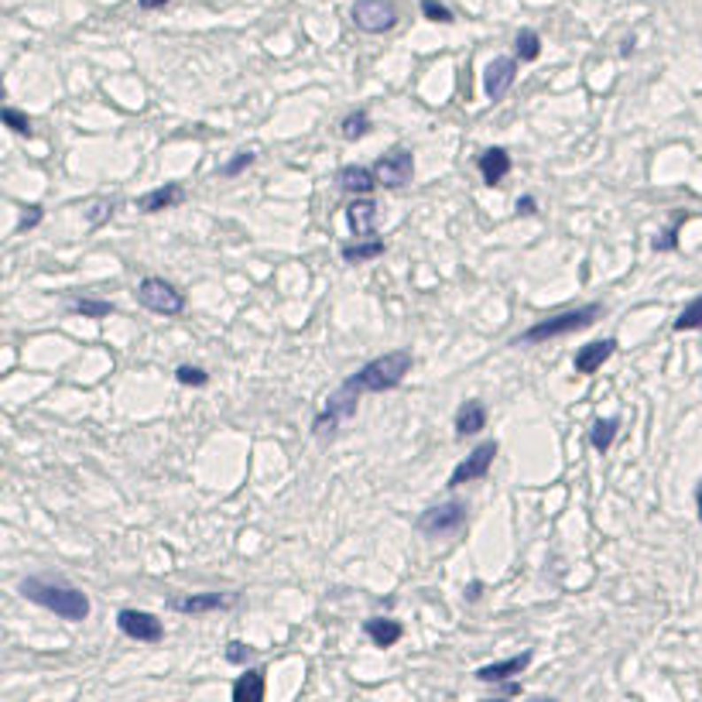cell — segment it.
Wrapping results in <instances>:
<instances>
[{"mask_svg":"<svg viewBox=\"0 0 702 702\" xmlns=\"http://www.w3.org/2000/svg\"><path fill=\"white\" fill-rule=\"evenodd\" d=\"M412 350H390L384 357H374L370 364H364L353 377H346L326 401L322 415L312 421L315 436H333L346 418L357 415V401L360 394H381V390H394L408 374H412Z\"/></svg>","mask_w":702,"mask_h":702,"instance_id":"cell-1","label":"cell"},{"mask_svg":"<svg viewBox=\"0 0 702 702\" xmlns=\"http://www.w3.org/2000/svg\"><path fill=\"white\" fill-rule=\"evenodd\" d=\"M21 597L31 599V603H38V606H45V610H52L55 617H62V621H86L89 617V597L76 590V586H69V582H62V579H45V575H27L21 579Z\"/></svg>","mask_w":702,"mask_h":702,"instance_id":"cell-2","label":"cell"},{"mask_svg":"<svg viewBox=\"0 0 702 702\" xmlns=\"http://www.w3.org/2000/svg\"><path fill=\"white\" fill-rule=\"evenodd\" d=\"M599 315H603V305H599V302L582 305V309H569V312H559V315H552V319L535 322L531 329H524L521 336H514L511 346H538V343H548V339L569 336V333H579V329L593 326Z\"/></svg>","mask_w":702,"mask_h":702,"instance_id":"cell-3","label":"cell"},{"mask_svg":"<svg viewBox=\"0 0 702 702\" xmlns=\"http://www.w3.org/2000/svg\"><path fill=\"white\" fill-rule=\"evenodd\" d=\"M137 302L148 309V312H158V315H182L185 312V295L179 288L172 285V282H165V278H141V285H137Z\"/></svg>","mask_w":702,"mask_h":702,"instance_id":"cell-4","label":"cell"},{"mask_svg":"<svg viewBox=\"0 0 702 702\" xmlns=\"http://www.w3.org/2000/svg\"><path fill=\"white\" fill-rule=\"evenodd\" d=\"M353 25L366 35H384L397 25V4L394 0H353Z\"/></svg>","mask_w":702,"mask_h":702,"instance_id":"cell-5","label":"cell"},{"mask_svg":"<svg viewBox=\"0 0 702 702\" xmlns=\"http://www.w3.org/2000/svg\"><path fill=\"white\" fill-rule=\"evenodd\" d=\"M467 524V504L463 500H445L439 507H428L421 518H418V531L428 535V538H439V535H452Z\"/></svg>","mask_w":702,"mask_h":702,"instance_id":"cell-6","label":"cell"},{"mask_svg":"<svg viewBox=\"0 0 702 702\" xmlns=\"http://www.w3.org/2000/svg\"><path fill=\"white\" fill-rule=\"evenodd\" d=\"M374 172H377V179H381L384 189H405L415 179V155L408 148H394V151L377 158Z\"/></svg>","mask_w":702,"mask_h":702,"instance_id":"cell-7","label":"cell"},{"mask_svg":"<svg viewBox=\"0 0 702 702\" xmlns=\"http://www.w3.org/2000/svg\"><path fill=\"white\" fill-rule=\"evenodd\" d=\"M494 456H497V443L490 439V443H480L473 452H469L467 459L459 463V467L452 469V476H449V490H456V487H463V483H473V480H483L487 473H490V467H494Z\"/></svg>","mask_w":702,"mask_h":702,"instance_id":"cell-8","label":"cell"},{"mask_svg":"<svg viewBox=\"0 0 702 702\" xmlns=\"http://www.w3.org/2000/svg\"><path fill=\"white\" fill-rule=\"evenodd\" d=\"M117 627L134 637V641H144V644H158L165 637V627L158 621L155 613H144V610H120L117 613Z\"/></svg>","mask_w":702,"mask_h":702,"instance_id":"cell-9","label":"cell"},{"mask_svg":"<svg viewBox=\"0 0 702 702\" xmlns=\"http://www.w3.org/2000/svg\"><path fill=\"white\" fill-rule=\"evenodd\" d=\"M514 79H518V58L500 55V58H494V62L487 66V73H483V93H487L490 100H504V96L511 93Z\"/></svg>","mask_w":702,"mask_h":702,"instance_id":"cell-10","label":"cell"},{"mask_svg":"<svg viewBox=\"0 0 702 702\" xmlns=\"http://www.w3.org/2000/svg\"><path fill=\"white\" fill-rule=\"evenodd\" d=\"M236 603V593H192V597L172 599L168 606L179 613H212V610H230Z\"/></svg>","mask_w":702,"mask_h":702,"instance_id":"cell-11","label":"cell"},{"mask_svg":"<svg viewBox=\"0 0 702 702\" xmlns=\"http://www.w3.org/2000/svg\"><path fill=\"white\" fill-rule=\"evenodd\" d=\"M336 182L343 192H350V196H370L381 179H377V172L374 168H366V165H343L336 172Z\"/></svg>","mask_w":702,"mask_h":702,"instance_id":"cell-12","label":"cell"},{"mask_svg":"<svg viewBox=\"0 0 702 702\" xmlns=\"http://www.w3.org/2000/svg\"><path fill=\"white\" fill-rule=\"evenodd\" d=\"M613 350H617V339H597V343L579 346V350H575V360H573L575 374H597L599 366L613 357Z\"/></svg>","mask_w":702,"mask_h":702,"instance_id":"cell-13","label":"cell"},{"mask_svg":"<svg viewBox=\"0 0 702 702\" xmlns=\"http://www.w3.org/2000/svg\"><path fill=\"white\" fill-rule=\"evenodd\" d=\"M185 199V189L179 182H168V185H158L151 192H144V196H137V212H161V209H172L179 206Z\"/></svg>","mask_w":702,"mask_h":702,"instance_id":"cell-14","label":"cell"},{"mask_svg":"<svg viewBox=\"0 0 702 702\" xmlns=\"http://www.w3.org/2000/svg\"><path fill=\"white\" fill-rule=\"evenodd\" d=\"M346 220H350V230L357 236H374V227H377V203L370 196H357L350 206H346Z\"/></svg>","mask_w":702,"mask_h":702,"instance_id":"cell-15","label":"cell"},{"mask_svg":"<svg viewBox=\"0 0 702 702\" xmlns=\"http://www.w3.org/2000/svg\"><path fill=\"white\" fill-rule=\"evenodd\" d=\"M531 665V651H524V654H514V658H504V661H494V665H483V668H476V678L480 682H507V678L521 675L524 668Z\"/></svg>","mask_w":702,"mask_h":702,"instance_id":"cell-16","label":"cell"},{"mask_svg":"<svg viewBox=\"0 0 702 702\" xmlns=\"http://www.w3.org/2000/svg\"><path fill=\"white\" fill-rule=\"evenodd\" d=\"M388 251V243L381 236H357L353 243H343L339 247V258L346 264H366V260H377Z\"/></svg>","mask_w":702,"mask_h":702,"instance_id":"cell-17","label":"cell"},{"mask_svg":"<svg viewBox=\"0 0 702 702\" xmlns=\"http://www.w3.org/2000/svg\"><path fill=\"white\" fill-rule=\"evenodd\" d=\"M487 428V405L480 397H469L467 405L456 412V436L467 439V436H476Z\"/></svg>","mask_w":702,"mask_h":702,"instance_id":"cell-18","label":"cell"},{"mask_svg":"<svg viewBox=\"0 0 702 702\" xmlns=\"http://www.w3.org/2000/svg\"><path fill=\"white\" fill-rule=\"evenodd\" d=\"M480 175H483L487 185H500L511 175V155L504 148H487L480 155Z\"/></svg>","mask_w":702,"mask_h":702,"instance_id":"cell-19","label":"cell"},{"mask_svg":"<svg viewBox=\"0 0 702 702\" xmlns=\"http://www.w3.org/2000/svg\"><path fill=\"white\" fill-rule=\"evenodd\" d=\"M364 630L377 648H394L405 637V627L397 621H390V617H370V621H364Z\"/></svg>","mask_w":702,"mask_h":702,"instance_id":"cell-20","label":"cell"},{"mask_svg":"<svg viewBox=\"0 0 702 702\" xmlns=\"http://www.w3.org/2000/svg\"><path fill=\"white\" fill-rule=\"evenodd\" d=\"M264 699V668H247L234 682V702H260Z\"/></svg>","mask_w":702,"mask_h":702,"instance_id":"cell-21","label":"cell"},{"mask_svg":"<svg viewBox=\"0 0 702 702\" xmlns=\"http://www.w3.org/2000/svg\"><path fill=\"white\" fill-rule=\"evenodd\" d=\"M370 113L366 110H350L343 120H339V137L343 141H360V137H366L370 134Z\"/></svg>","mask_w":702,"mask_h":702,"instance_id":"cell-22","label":"cell"},{"mask_svg":"<svg viewBox=\"0 0 702 702\" xmlns=\"http://www.w3.org/2000/svg\"><path fill=\"white\" fill-rule=\"evenodd\" d=\"M617 428H621V418H599L593 425V432H590V445L597 452H606L613 445V439H617Z\"/></svg>","mask_w":702,"mask_h":702,"instance_id":"cell-23","label":"cell"},{"mask_svg":"<svg viewBox=\"0 0 702 702\" xmlns=\"http://www.w3.org/2000/svg\"><path fill=\"white\" fill-rule=\"evenodd\" d=\"M514 52H518L521 62H535V58L542 55V38H538V31L521 27L518 38H514Z\"/></svg>","mask_w":702,"mask_h":702,"instance_id":"cell-24","label":"cell"},{"mask_svg":"<svg viewBox=\"0 0 702 702\" xmlns=\"http://www.w3.org/2000/svg\"><path fill=\"white\" fill-rule=\"evenodd\" d=\"M692 329H702V295H696L675 319V333H692Z\"/></svg>","mask_w":702,"mask_h":702,"instance_id":"cell-25","label":"cell"},{"mask_svg":"<svg viewBox=\"0 0 702 702\" xmlns=\"http://www.w3.org/2000/svg\"><path fill=\"white\" fill-rule=\"evenodd\" d=\"M73 312H79L82 319H106V315H113V302H96V298H79L73 302Z\"/></svg>","mask_w":702,"mask_h":702,"instance_id":"cell-26","label":"cell"},{"mask_svg":"<svg viewBox=\"0 0 702 702\" xmlns=\"http://www.w3.org/2000/svg\"><path fill=\"white\" fill-rule=\"evenodd\" d=\"M254 161H258V155H254L251 148H243V151H236V155L220 168V175H223V179H236V175H240L243 168H251Z\"/></svg>","mask_w":702,"mask_h":702,"instance_id":"cell-27","label":"cell"},{"mask_svg":"<svg viewBox=\"0 0 702 702\" xmlns=\"http://www.w3.org/2000/svg\"><path fill=\"white\" fill-rule=\"evenodd\" d=\"M175 381L185 384V388H206L209 384V374L203 366H192V364H182L175 370Z\"/></svg>","mask_w":702,"mask_h":702,"instance_id":"cell-28","label":"cell"},{"mask_svg":"<svg viewBox=\"0 0 702 702\" xmlns=\"http://www.w3.org/2000/svg\"><path fill=\"white\" fill-rule=\"evenodd\" d=\"M421 14H425V21H432V25H452L456 18H452V11L439 4V0H421Z\"/></svg>","mask_w":702,"mask_h":702,"instance_id":"cell-29","label":"cell"},{"mask_svg":"<svg viewBox=\"0 0 702 702\" xmlns=\"http://www.w3.org/2000/svg\"><path fill=\"white\" fill-rule=\"evenodd\" d=\"M0 120L14 130V134H27V137H31V120H27V113H21V110L4 106V110H0Z\"/></svg>","mask_w":702,"mask_h":702,"instance_id":"cell-30","label":"cell"},{"mask_svg":"<svg viewBox=\"0 0 702 702\" xmlns=\"http://www.w3.org/2000/svg\"><path fill=\"white\" fill-rule=\"evenodd\" d=\"M689 220V212H678L675 220H672V227L665 230L661 236H654V251H675V243H678V227Z\"/></svg>","mask_w":702,"mask_h":702,"instance_id":"cell-31","label":"cell"},{"mask_svg":"<svg viewBox=\"0 0 702 702\" xmlns=\"http://www.w3.org/2000/svg\"><path fill=\"white\" fill-rule=\"evenodd\" d=\"M251 654H254V648L243 644V641H230V644H227V661H234V665H247Z\"/></svg>","mask_w":702,"mask_h":702,"instance_id":"cell-32","label":"cell"},{"mask_svg":"<svg viewBox=\"0 0 702 702\" xmlns=\"http://www.w3.org/2000/svg\"><path fill=\"white\" fill-rule=\"evenodd\" d=\"M110 212H113V203H96V206L86 212V220H89V227H100Z\"/></svg>","mask_w":702,"mask_h":702,"instance_id":"cell-33","label":"cell"},{"mask_svg":"<svg viewBox=\"0 0 702 702\" xmlns=\"http://www.w3.org/2000/svg\"><path fill=\"white\" fill-rule=\"evenodd\" d=\"M42 223V206H31V212L21 216V223H18V234H25V230H35Z\"/></svg>","mask_w":702,"mask_h":702,"instance_id":"cell-34","label":"cell"},{"mask_svg":"<svg viewBox=\"0 0 702 702\" xmlns=\"http://www.w3.org/2000/svg\"><path fill=\"white\" fill-rule=\"evenodd\" d=\"M518 212H521V216H535V212H538L535 196H524V199H518Z\"/></svg>","mask_w":702,"mask_h":702,"instance_id":"cell-35","label":"cell"},{"mask_svg":"<svg viewBox=\"0 0 702 702\" xmlns=\"http://www.w3.org/2000/svg\"><path fill=\"white\" fill-rule=\"evenodd\" d=\"M497 696H521V685L518 682H504V685L497 689Z\"/></svg>","mask_w":702,"mask_h":702,"instance_id":"cell-36","label":"cell"},{"mask_svg":"<svg viewBox=\"0 0 702 702\" xmlns=\"http://www.w3.org/2000/svg\"><path fill=\"white\" fill-rule=\"evenodd\" d=\"M480 593H483V582H469V590H467L469 603H473V599H480Z\"/></svg>","mask_w":702,"mask_h":702,"instance_id":"cell-37","label":"cell"},{"mask_svg":"<svg viewBox=\"0 0 702 702\" xmlns=\"http://www.w3.org/2000/svg\"><path fill=\"white\" fill-rule=\"evenodd\" d=\"M137 4H141V7H144V11H158V7H165V4H168V0H137Z\"/></svg>","mask_w":702,"mask_h":702,"instance_id":"cell-38","label":"cell"},{"mask_svg":"<svg viewBox=\"0 0 702 702\" xmlns=\"http://www.w3.org/2000/svg\"><path fill=\"white\" fill-rule=\"evenodd\" d=\"M696 511H699V524H702V480L699 487H696Z\"/></svg>","mask_w":702,"mask_h":702,"instance_id":"cell-39","label":"cell"}]
</instances>
